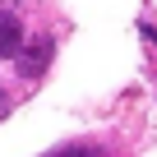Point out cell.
<instances>
[{
  "label": "cell",
  "mask_w": 157,
  "mask_h": 157,
  "mask_svg": "<svg viewBox=\"0 0 157 157\" xmlns=\"http://www.w3.org/2000/svg\"><path fill=\"white\" fill-rule=\"evenodd\" d=\"M23 51V28H19V14L0 10V56H19Z\"/></svg>",
  "instance_id": "1"
},
{
  "label": "cell",
  "mask_w": 157,
  "mask_h": 157,
  "mask_svg": "<svg viewBox=\"0 0 157 157\" xmlns=\"http://www.w3.org/2000/svg\"><path fill=\"white\" fill-rule=\"evenodd\" d=\"M56 157H97L93 148H65V152H56Z\"/></svg>",
  "instance_id": "2"
}]
</instances>
